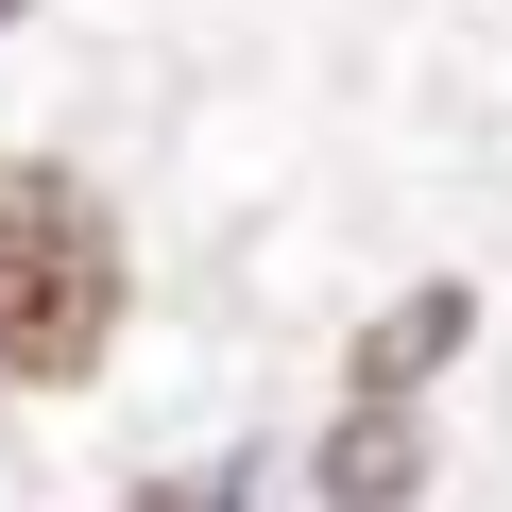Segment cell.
<instances>
[{
  "instance_id": "1",
  "label": "cell",
  "mask_w": 512,
  "mask_h": 512,
  "mask_svg": "<svg viewBox=\"0 0 512 512\" xmlns=\"http://www.w3.org/2000/svg\"><path fill=\"white\" fill-rule=\"evenodd\" d=\"M120 342V222L69 171H0V393H69Z\"/></svg>"
},
{
  "instance_id": "2",
  "label": "cell",
  "mask_w": 512,
  "mask_h": 512,
  "mask_svg": "<svg viewBox=\"0 0 512 512\" xmlns=\"http://www.w3.org/2000/svg\"><path fill=\"white\" fill-rule=\"evenodd\" d=\"M461 342H478V291H461V274H427V291L342 359V410H410V376H427V359H461Z\"/></svg>"
},
{
  "instance_id": "3",
  "label": "cell",
  "mask_w": 512,
  "mask_h": 512,
  "mask_svg": "<svg viewBox=\"0 0 512 512\" xmlns=\"http://www.w3.org/2000/svg\"><path fill=\"white\" fill-rule=\"evenodd\" d=\"M308 478H325V512H410V495H427V427H410V410H342Z\"/></svg>"
},
{
  "instance_id": "4",
  "label": "cell",
  "mask_w": 512,
  "mask_h": 512,
  "mask_svg": "<svg viewBox=\"0 0 512 512\" xmlns=\"http://www.w3.org/2000/svg\"><path fill=\"white\" fill-rule=\"evenodd\" d=\"M137 512H256V461H171L137 478Z\"/></svg>"
},
{
  "instance_id": "5",
  "label": "cell",
  "mask_w": 512,
  "mask_h": 512,
  "mask_svg": "<svg viewBox=\"0 0 512 512\" xmlns=\"http://www.w3.org/2000/svg\"><path fill=\"white\" fill-rule=\"evenodd\" d=\"M0 18H18V0H0Z\"/></svg>"
}]
</instances>
